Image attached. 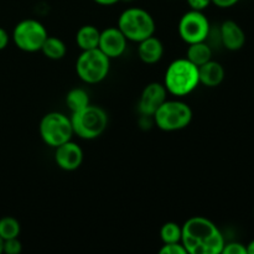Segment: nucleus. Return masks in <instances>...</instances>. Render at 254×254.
I'll return each instance as SVG.
<instances>
[{
  "instance_id": "nucleus-4",
  "label": "nucleus",
  "mask_w": 254,
  "mask_h": 254,
  "mask_svg": "<svg viewBox=\"0 0 254 254\" xmlns=\"http://www.w3.org/2000/svg\"><path fill=\"white\" fill-rule=\"evenodd\" d=\"M71 123L74 135L83 140H94L106 131L108 114L102 107L88 104L86 108L71 113Z\"/></svg>"
},
{
  "instance_id": "nucleus-18",
  "label": "nucleus",
  "mask_w": 254,
  "mask_h": 254,
  "mask_svg": "<svg viewBox=\"0 0 254 254\" xmlns=\"http://www.w3.org/2000/svg\"><path fill=\"white\" fill-rule=\"evenodd\" d=\"M40 51L44 54V56L49 60L59 61L62 60L67 54V46L60 37L57 36H47L46 40L42 44Z\"/></svg>"
},
{
  "instance_id": "nucleus-5",
  "label": "nucleus",
  "mask_w": 254,
  "mask_h": 254,
  "mask_svg": "<svg viewBox=\"0 0 254 254\" xmlns=\"http://www.w3.org/2000/svg\"><path fill=\"white\" fill-rule=\"evenodd\" d=\"M192 109L180 99H166L151 118L160 130L178 131L190 126L192 121Z\"/></svg>"
},
{
  "instance_id": "nucleus-15",
  "label": "nucleus",
  "mask_w": 254,
  "mask_h": 254,
  "mask_svg": "<svg viewBox=\"0 0 254 254\" xmlns=\"http://www.w3.org/2000/svg\"><path fill=\"white\" fill-rule=\"evenodd\" d=\"M198 77H200V84H203L208 88H215L220 86L225 79V67L218 61L210 60L205 64L198 67Z\"/></svg>"
},
{
  "instance_id": "nucleus-22",
  "label": "nucleus",
  "mask_w": 254,
  "mask_h": 254,
  "mask_svg": "<svg viewBox=\"0 0 254 254\" xmlns=\"http://www.w3.org/2000/svg\"><path fill=\"white\" fill-rule=\"evenodd\" d=\"M160 254H188L185 247L181 242L175 243H163L161 248L159 250Z\"/></svg>"
},
{
  "instance_id": "nucleus-6",
  "label": "nucleus",
  "mask_w": 254,
  "mask_h": 254,
  "mask_svg": "<svg viewBox=\"0 0 254 254\" xmlns=\"http://www.w3.org/2000/svg\"><path fill=\"white\" fill-rule=\"evenodd\" d=\"M111 71V59L97 47L79 54L76 61L78 78L87 84H97L107 78Z\"/></svg>"
},
{
  "instance_id": "nucleus-29",
  "label": "nucleus",
  "mask_w": 254,
  "mask_h": 254,
  "mask_svg": "<svg viewBox=\"0 0 254 254\" xmlns=\"http://www.w3.org/2000/svg\"><path fill=\"white\" fill-rule=\"evenodd\" d=\"M246 246H247V254H254V240Z\"/></svg>"
},
{
  "instance_id": "nucleus-25",
  "label": "nucleus",
  "mask_w": 254,
  "mask_h": 254,
  "mask_svg": "<svg viewBox=\"0 0 254 254\" xmlns=\"http://www.w3.org/2000/svg\"><path fill=\"white\" fill-rule=\"evenodd\" d=\"M186 2L191 10H197V11H203L212 4L211 0H186Z\"/></svg>"
},
{
  "instance_id": "nucleus-14",
  "label": "nucleus",
  "mask_w": 254,
  "mask_h": 254,
  "mask_svg": "<svg viewBox=\"0 0 254 254\" xmlns=\"http://www.w3.org/2000/svg\"><path fill=\"white\" fill-rule=\"evenodd\" d=\"M163 56L164 45L155 35L138 42V57L143 64H155L163 59Z\"/></svg>"
},
{
  "instance_id": "nucleus-11",
  "label": "nucleus",
  "mask_w": 254,
  "mask_h": 254,
  "mask_svg": "<svg viewBox=\"0 0 254 254\" xmlns=\"http://www.w3.org/2000/svg\"><path fill=\"white\" fill-rule=\"evenodd\" d=\"M128 46V40L117 26L107 27L99 35L98 49L111 60L123 56Z\"/></svg>"
},
{
  "instance_id": "nucleus-7",
  "label": "nucleus",
  "mask_w": 254,
  "mask_h": 254,
  "mask_svg": "<svg viewBox=\"0 0 254 254\" xmlns=\"http://www.w3.org/2000/svg\"><path fill=\"white\" fill-rule=\"evenodd\" d=\"M39 133L42 141L50 148H57L74 135L71 118L61 112H49L40 121Z\"/></svg>"
},
{
  "instance_id": "nucleus-13",
  "label": "nucleus",
  "mask_w": 254,
  "mask_h": 254,
  "mask_svg": "<svg viewBox=\"0 0 254 254\" xmlns=\"http://www.w3.org/2000/svg\"><path fill=\"white\" fill-rule=\"evenodd\" d=\"M220 40L228 51H240L246 44V32L238 22L225 20L220 26Z\"/></svg>"
},
{
  "instance_id": "nucleus-8",
  "label": "nucleus",
  "mask_w": 254,
  "mask_h": 254,
  "mask_svg": "<svg viewBox=\"0 0 254 254\" xmlns=\"http://www.w3.org/2000/svg\"><path fill=\"white\" fill-rule=\"evenodd\" d=\"M49 36L45 25L36 19H24L15 25L11 39L15 46L24 52H37Z\"/></svg>"
},
{
  "instance_id": "nucleus-16",
  "label": "nucleus",
  "mask_w": 254,
  "mask_h": 254,
  "mask_svg": "<svg viewBox=\"0 0 254 254\" xmlns=\"http://www.w3.org/2000/svg\"><path fill=\"white\" fill-rule=\"evenodd\" d=\"M99 35L101 30L97 29L94 25H83L76 32V44L82 51L93 50L98 47Z\"/></svg>"
},
{
  "instance_id": "nucleus-10",
  "label": "nucleus",
  "mask_w": 254,
  "mask_h": 254,
  "mask_svg": "<svg viewBox=\"0 0 254 254\" xmlns=\"http://www.w3.org/2000/svg\"><path fill=\"white\" fill-rule=\"evenodd\" d=\"M168 99V91L160 82H150L143 88L138 102V111L143 117H153L156 109Z\"/></svg>"
},
{
  "instance_id": "nucleus-9",
  "label": "nucleus",
  "mask_w": 254,
  "mask_h": 254,
  "mask_svg": "<svg viewBox=\"0 0 254 254\" xmlns=\"http://www.w3.org/2000/svg\"><path fill=\"white\" fill-rule=\"evenodd\" d=\"M178 32L185 44L207 41L211 34V24L203 11L189 10L179 20Z\"/></svg>"
},
{
  "instance_id": "nucleus-3",
  "label": "nucleus",
  "mask_w": 254,
  "mask_h": 254,
  "mask_svg": "<svg viewBox=\"0 0 254 254\" xmlns=\"http://www.w3.org/2000/svg\"><path fill=\"white\" fill-rule=\"evenodd\" d=\"M117 27L128 41L140 42L155 35L156 24L149 11L141 7H128L118 17Z\"/></svg>"
},
{
  "instance_id": "nucleus-23",
  "label": "nucleus",
  "mask_w": 254,
  "mask_h": 254,
  "mask_svg": "<svg viewBox=\"0 0 254 254\" xmlns=\"http://www.w3.org/2000/svg\"><path fill=\"white\" fill-rule=\"evenodd\" d=\"M221 254H247V246L241 242H226Z\"/></svg>"
},
{
  "instance_id": "nucleus-26",
  "label": "nucleus",
  "mask_w": 254,
  "mask_h": 254,
  "mask_svg": "<svg viewBox=\"0 0 254 254\" xmlns=\"http://www.w3.org/2000/svg\"><path fill=\"white\" fill-rule=\"evenodd\" d=\"M213 5H216L220 9H230L240 2V0H211Z\"/></svg>"
},
{
  "instance_id": "nucleus-17",
  "label": "nucleus",
  "mask_w": 254,
  "mask_h": 254,
  "mask_svg": "<svg viewBox=\"0 0 254 254\" xmlns=\"http://www.w3.org/2000/svg\"><path fill=\"white\" fill-rule=\"evenodd\" d=\"M186 59L197 67H200L210 60H212V49L207 44V41L190 44L188 47V51H186Z\"/></svg>"
},
{
  "instance_id": "nucleus-19",
  "label": "nucleus",
  "mask_w": 254,
  "mask_h": 254,
  "mask_svg": "<svg viewBox=\"0 0 254 254\" xmlns=\"http://www.w3.org/2000/svg\"><path fill=\"white\" fill-rule=\"evenodd\" d=\"M66 104L69 111H71V113L86 108L88 104H91L88 92L83 88H79V87H74V88L69 89L66 94Z\"/></svg>"
},
{
  "instance_id": "nucleus-28",
  "label": "nucleus",
  "mask_w": 254,
  "mask_h": 254,
  "mask_svg": "<svg viewBox=\"0 0 254 254\" xmlns=\"http://www.w3.org/2000/svg\"><path fill=\"white\" fill-rule=\"evenodd\" d=\"M93 1L96 2V4L102 5V6H112V5L118 4L122 0H93Z\"/></svg>"
},
{
  "instance_id": "nucleus-1",
  "label": "nucleus",
  "mask_w": 254,
  "mask_h": 254,
  "mask_svg": "<svg viewBox=\"0 0 254 254\" xmlns=\"http://www.w3.org/2000/svg\"><path fill=\"white\" fill-rule=\"evenodd\" d=\"M181 243L188 254H221L226 241L215 222L203 216L190 217L183 226Z\"/></svg>"
},
{
  "instance_id": "nucleus-31",
  "label": "nucleus",
  "mask_w": 254,
  "mask_h": 254,
  "mask_svg": "<svg viewBox=\"0 0 254 254\" xmlns=\"http://www.w3.org/2000/svg\"><path fill=\"white\" fill-rule=\"evenodd\" d=\"M124 1H130V0H124Z\"/></svg>"
},
{
  "instance_id": "nucleus-21",
  "label": "nucleus",
  "mask_w": 254,
  "mask_h": 254,
  "mask_svg": "<svg viewBox=\"0 0 254 254\" xmlns=\"http://www.w3.org/2000/svg\"><path fill=\"white\" fill-rule=\"evenodd\" d=\"M181 233L183 228L179 223L169 221L165 222L160 228V240L163 243L181 242Z\"/></svg>"
},
{
  "instance_id": "nucleus-2",
  "label": "nucleus",
  "mask_w": 254,
  "mask_h": 254,
  "mask_svg": "<svg viewBox=\"0 0 254 254\" xmlns=\"http://www.w3.org/2000/svg\"><path fill=\"white\" fill-rule=\"evenodd\" d=\"M163 84L168 94H173L178 98L189 96L200 84L198 67L186 57L174 60L166 68Z\"/></svg>"
},
{
  "instance_id": "nucleus-30",
  "label": "nucleus",
  "mask_w": 254,
  "mask_h": 254,
  "mask_svg": "<svg viewBox=\"0 0 254 254\" xmlns=\"http://www.w3.org/2000/svg\"><path fill=\"white\" fill-rule=\"evenodd\" d=\"M2 251H4V240L0 237V254L2 253Z\"/></svg>"
},
{
  "instance_id": "nucleus-27",
  "label": "nucleus",
  "mask_w": 254,
  "mask_h": 254,
  "mask_svg": "<svg viewBox=\"0 0 254 254\" xmlns=\"http://www.w3.org/2000/svg\"><path fill=\"white\" fill-rule=\"evenodd\" d=\"M9 42H10V35L7 34L6 30L0 27V51L6 49Z\"/></svg>"
},
{
  "instance_id": "nucleus-24",
  "label": "nucleus",
  "mask_w": 254,
  "mask_h": 254,
  "mask_svg": "<svg viewBox=\"0 0 254 254\" xmlns=\"http://www.w3.org/2000/svg\"><path fill=\"white\" fill-rule=\"evenodd\" d=\"M22 251V245L20 242L19 237L10 238V240L4 241V251L5 254H19Z\"/></svg>"
},
{
  "instance_id": "nucleus-12",
  "label": "nucleus",
  "mask_w": 254,
  "mask_h": 254,
  "mask_svg": "<svg viewBox=\"0 0 254 254\" xmlns=\"http://www.w3.org/2000/svg\"><path fill=\"white\" fill-rule=\"evenodd\" d=\"M83 150L74 141L68 140L55 148V163L61 170L74 171L83 163Z\"/></svg>"
},
{
  "instance_id": "nucleus-20",
  "label": "nucleus",
  "mask_w": 254,
  "mask_h": 254,
  "mask_svg": "<svg viewBox=\"0 0 254 254\" xmlns=\"http://www.w3.org/2000/svg\"><path fill=\"white\" fill-rule=\"evenodd\" d=\"M20 232H21V226L16 218L11 216L0 218V237L2 240L6 241L10 238L19 237Z\"/></svg>"
}]
</instances>
